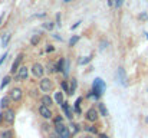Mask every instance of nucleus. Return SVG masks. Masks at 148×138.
<instances>
[{
  "label": "nucleus",
  "instance_id": "412c9836",
  "mask_svg": "<svg viewBox=\"0 0 148 138\" xmlns=\"http://www.w3.org/2000/svg\"><path fill=\"white\" fill-rule=\"evenodd\" d=\"M91 60H92V56H85V58H81L78 63H79V65H86V63H89Z\"/></svg>",
  "mask_w": 148,
  "mask_h": 138
},
{
  "label": "nucleus",
  "instance_id": "f3484780",
  "mask_svg": "<svg viewBox=\"0 0 148 138\" xmlns=\"http://www.w3.org/2000/svg\"><path fill=\"white\" fill-rule=\"evenodd\" d=\"M55 101H56V104H59V105H62L65 101H63V93L62 92H55Z\"/></svg>",
  "mask_w": 148,
  "mask_h": 138
},
{
  "label": "nucleus",
  "instance_id": "bb28decb",
  "mask_svg": "<svg viewBox=\"0 0 148 138\" xmlns=\"http://www.w3.org/2000/svg\"><path fill=\"white\" fill-rule=\"evenodd\" d=\"M85 130H86L88 133H92V134H97V133H98V131H97V128H95V127H92V125H86V127H85Z\"/></svg>",
  "mask_w": 148,
  "mask_h": 138
},
{
  "label": "nucleus",
  "instance_id": "a878e982",
  "mask_svg": "<svg viewBox=\"0 0 148 138\" xmlns=\"http://www.w3.org/2000/svg\"><path fill=\"white\" fill-rule=\"evenodd\" d=\"M53 122H55V125H59V124H63V117H62V115H58V117H55V119H53Z\"/></svg>",
  "mask_w": 148,
  "mask_h": 138
},
{
  "label": "nucleus",
  "instance_id": "f8f14e48",
  "mask_svg": "<svg viewBox=\"0 0 148 138\" xmlns=\"http://www.w3.org/2000/svg\"><path fill=\"white\" fill-rule=\"evenodd\" d=\"M62 109H63V112H65V115H66L68 118H71V119H72V115H73V111L71 109V106L68 105V102H63V104H62Z\"/></svg>",
  "mask_w": 148,
  "mask_h": 138
},
{
  "label": "nucleus",
  "instance_id": "39448f33",
  "mask_svg": "<svg viewBox=\"0 0 148 138\" xmlns=\"http://www.w3.org/2000/svg\"><path fill=\"white\" fill-rule=\"evenodd\" d=\"M23 58H25V55H23V53H19V55L16 56V59H14V62H13V65H12V69H10V72H12V73H14V72H17V71L20 69V65H22Z\"/></svg>",
  "mask_w": 148,
  "mask_h": 138
},
{
  "label": "nucleus",
  "instance_id": "6e6552de",
  "mask_svg": "<svg viewBox=\"0 0 148 138\" xmlns=\"http://www.w3.org/2000/svg\"><path fill=\"white\" fill-rule=\"evenodd\" d=\"M27 76H29V68L20 66V69L17 71V81H26Z\"/></svg>",
  "mask_w": 148,
  "mask_h": 138
},
{
  "label": "nucleus",
  "instance_id": "0eeeda50",
  "mask_svg": "<svg viewBox=\"0 0 148 138\" xmlns=\"http://www.w3.org/2000/svg\"><path fill=\"white\" fill-rule=\"evenodd\" d=\"M3 118H4V121L7 122V124H13L14 122V111L13 109H4V112H3Z\"/></svg>",
  "mask_w": 148,
  "mask_h": 138
},
{
  "label": "nucleus",
  "instance_id": "ea45409f",
  "mask_svg": "<svg viewBox=\"0 0 148 138\" xmlns=\"http://www.w3.org/2000/svg\"><path fill=\"white\" fill-rule=\"evenodd\" d=\"M63 1H65V3H69V1H72V0H63Z\"/></svg>",
  "mask_w": 148,
  "mask_h": 138
},
{
  "label": "nucleus",
  "instance_id": "4be33fe9",
  "mask_svg": "<svg viewBox=\"0 0 148 138\" xmlns=\"http://www.w3.org/2000/svg\"><path fill=\"white\" fill-rule=\"evenodd\" d=\"M9 82H10V76L7 75V76H4V78H3V81H1V84H0V89L6 88V87L9 85Z\"/></svg>",
  "mask_w": 148,
  "mask_h": 138
},
{
  "label": "nucleus",
  "instance_id": "4c0bfd02",
  "mask_svg": "<svg viewBox=\"0 0 148 138\" xmlns=\"http://www.w3.org/2000/svg\"><path fill=\"white\" fill-rule=\"evenodd\" d=\"M98 138H108V137H106L105 134H99V135H98Z\"/></svg>",
  "mask_w": 148,
  "mask_h": 138
},
{
  "label": "nucleus",
  "instance_id": "20e7f679",
  "mask_svg": "<svg viewBox=\"0 0 148 138\" xmlns=\"http://www.w3.org/2000/svg\"><path fill=\"white\" fill-rule=\"evenodd\" d=\"M22 96H23V91L20 88H13V89H10V92H9V98L12 101H20Z\"/></svg>",
  "mask_w": 148,
  "mask_h": 138
},
{
  "label": "nucleus",
  "instance_id": "b1692460",
  "mask_svg": "<svg viewBox=\"0 0 148 138\" xmlns=\"http://www.w3.org/2000/svg\"><path fill=\"white\" fill-rule=\"evenodd\" d=\"M1 138H13V131H10V130H6V131H3L1 133Z\"/></svg>",
  "mask_w": 148,
  "mask_h": 138
},
{
  "label": "nucleus",
  "instance_id": "a211bd4d",
  "mask_svg": "<svg viewBox=\"0 0 148 138\" xmlns=\"http://www.w3.org/2000/svg\"><path fill=\"white\" fill-rule=\"evenodd\" d=\"M76 88H78V82H76V79H72V81H71V85H69V93H71V95L75 93Z\"/></svg>",
  "mask_w": 148,
  "mask_h": 138
},
{
  "label": "nucleus",
  "instance_id": "dca6fc26",
  "mask_svg": "<svg viewBox=\"0 0 148 138\" xmlns=\"http://www.w3.org/2000/svg\"><path fill=\"white\" fill-rule=\"evenodd\" d=\"M9 101H10L9 96L1 98V99H0V108H1V109H7V106H9Z\"/></svg>",
  "mask_w": 148,
  "mask_h": 138
},
{
  "label": "nucleus",
  "instance_id": "5701e85b",
  "mask_svg": "<svg viewBox=\"0 0 148 138\" xmlns=\"http://www.w3.org/2000/svg\"><path fill=\"white\" fill-rule=\"evenodd\" d=\"M78 42H79V36H78V35H73V36L69 39V46H75Z\"/></svg>",
  "mask_w": 148,
  "mask_h": 138
},
{
  "label": "nucleus",
  "instance_id": "7c9ffc66",
  "mask_svg": "<svg viewBox=\"0 0 148 138\" xmlns=\"http://www.w3.org/2000/svg\"><path fill=\"white\" fill-rule=\"evenodd\" d=\"M124 3V0H115V7H121Z\"/></svg>",
  "mask_w": 148,
  "mask_h": 138
},
{
  "label": "nucleus",
  "instance_id": "4468645a",
  "mask_svg": "<svg viewBox=\"0 0 148 138\" xmlns=\"http://www.w3.org/2000/svg\"><path fill=\"white\" fill-rule=\"evenodd\" d=\"M40 102H42V105L50 106V105L53 104V99H52V96H50V95H43V96H42V99H40Z\"/></svg>",
  "mask_w": 148,
  "mask_h": 138
},
{
  "label": "nucleus",
  "instance_id": "79ce46f5",
  "mask_svg": "<svg viewBox=\"0 0 148 138\" xmlns=\"http://www.w3.org/2000/svg\"><path fill=\"white\" fill-rule=\"evenodd\" d=\"M147 124H148V118H147Z\"/></svg>",
  "mask_w": 148,
  "mask_h": 138
},
{
  "label": "nucleus",
  "instance_id": "72a5a7b5",
  "mask_svg": "<svg viewBox=\"0 0 148 138\" xmlns=\"http://www.w3.org/2000/svg\"><path fill=\"white\" fill-rule=\"evenodd\" d=\"M53 50H55V47H53L52 45H48V46H46V52H53Z\"/></svg>",
  "mask_w": 148,
  "mask_h": 138
},
{
  "label": "nucleus",
  "instance_id": "1a4fd4ad",
  "mask_svg": "<svg viewBox=\"0 0 148 138\" xmlns=\"http://www.w3.org/2000/svg\"><path fill=\"white\" fill-rule=\"evenodd\" d=\"M116 79L121 82L122 87H127L128 85L127 84V75H125V71L122 68H118V71H116Z\"/></svg>",
  "mask_w": 148,
  "mask_h": 138
},
{
  "label": "nucleus",
  "instance_id": "cd10ccee",
  "mask_svg": "<svg viewBox=\"0 0 148 138\" xmlns=\"http://www.w3.org/2000/svg\"><path fill=\"white\" fill-rule=\"evenodd\" d=\"M53 26H55V23H53V22H48V23H45V25H43V27H45V29H48V30H52V29H53Z\"/></svg>",
  "mask_w": 148,
  "mask_h": 138
},
{
  "label": "nucleus",
  "instance_id": "e433bc0d",
  "mask_svg": "<svg viewBox=\"0 0 148 138\" xmlns=\"http://www.w3.org/2000/svg\"><path fill=\"white\" fill-rule=\"evenodd\" d=\"M81 23H82V22H76V23H75V25H73V26L71 27V29H72V30H73V29H76V27H78V26H79Z\"/></svg>",
  "mask_w": 148,
  "mask_h": 138
},
{
  "label": "nucleus",
  "instance_id": "2f4dec72",
  "mask_svg": "<svg viewBox=\"0 0 148 138\" xmlns=\"http://www.w3.org/2000/svg\"><path fill=\"white\" fill-rule=\"evenodd\" d=\"M140 19H143V20H147V19H148V14H147V13H141V14H140Z\"/></svg>",
  "mask_w": 148,
  "mask_h": 138
},
{
  "label": "nucleus",
  "instance_id": "a19ab883",
  "mask_svg": "<svg viewBox=\"0 0 148 138\" xmlns=\"http://www.w3.org/2000/svg\"><path fill=\"white\" fill-rule=\"evenodd\" d=\"M84 138H92V137L91 135H86V137H84Z\"/></svg>",
  "mask_w": 148,
  "mask_h": 138
},
{
  "label": "nucleus",
  "instance_id": "9d476101",
  "mask_svg": "<svg viewBox=\"0 0 148 138\" xmlns=\"http://www.w3.org/2000/svg\"><path fill=\"white\" fill-rule=\"evenodd\" d=\"M39 87H40V89L43 92H49L50 89H52V82H50L49 78H42Z\"/></svg>",
  "mask_w": 148,
  "mask_h": 138
},
{
  "label": "nucleus",
  "instance_id": "f704fd0d",
  "mask_svg": "<svg viewBox=\"0 0 148 138\" xmlns=\"http://www.w3.org/2000/svg\"><path fill=\"white\" fill-rule=\"evenodd\" d=\"M6 58H7V53H4V55H3V56L0 58V65H1V63H3L4 60H6Z\"/></svg>",
  "mask_w": 148,
  "mask_h": 138
},
{
  "label": "nucleus",
  "instance_id": "2eb2a0df",
  "mask_svg": "<svg viewBox=\"0 0 148 138\" xmlns=\"http://www.w3.org/2000/svg\"><path fill=\"white\" fill-rule=\"evenodd\" d=\"M98 112L99 115H102V117H108V109H106V106L103 105V104H98Z\"/></svg>",
  "mask_w": 148,
  "mask_h": 138
},
{
  "label": "nucleus",
  "instance_id": "ddd939ff",
  "mask_svg": "<svg viewBox=\"0 0 148 138\" xmlns=\"http://www.w3.org/2000/svg\"><path fill=\"white\" fill-rule=\"evenodd\" d=\"M65 68H66V59L62 58V59L58 62V65H56V71H58V72H65Z\"/></svg>",
  "mask_w": 148,
  "mask_h": 138
},
{
  "label": "nucleus",
  "instance_id": "473e14b6",
  "mask_svg": "<svg viewBox=\"0 0 148 138\" xmlns=\"http://www.w3.org/2000/svg\"><path fill=\"white\" fill-rule=\"evenodd\" d=\"M56 25H58V26H60V14H59V13L56 14Z\"/></svg>",
  "mask_w": 148,
  "mask_h": 138
},
{
  "label": "nucleus",
  "instance_id": "423d86ee",
  "mask_svg": "<svg viewBox=\"0 0 148 138\" xmlns=\"http://www.w3.org/2000/svg\"><path fill=\"white\" fill-rule=\"evenodd\" d=\"M98 117H99V112L95 108H89V109L86 111V119H88L89 122H95V121L98 119Z\"/></svg>",
  "mask_w": 148,
  "mask_h": 138
},
{
  "label": "nucleus",
  "instance_id": "7ed1b4c3",
  "mask_svg": "<svg viewBox=\"0 0 148 138\" xmlns=\"http://www.w3.org/2000/svg\"><path fill=\"white\" fill-rule=\"evenodd\" d=\"M30 71H32L33 76H36V78H43L45 69H43V66H42L40 63H33V66H32Z\"/></svg>",
  "mask_w": 148,
  "mask_h": 138
},
{
  "label": "nucleus",
  "instance_id": "393cba45",
  "mask_svg": "<svg viewBox=\"0 0 148 138\" xmlns=\"http://www.w3.org/2000/svg\"><path fill=\"white\" fill-rule=\"evenodd\" d=\"M10 38H12V35H10V33L4 35V38L1 39V45H3V46H7V43H9V41H10Z\"/></svg>",
  "mask_w": 148,
  "mask_h": 138
},
{
  "label": "nucleus",
  "instance_id": "58836bf2",
  "mask_svg": "<svg viewBox=\"0 0 148 138\" xmlns=\"http://www.w3.org/2000/svg\"><path fill=\"white\" fill-rule=\"evenodd\" d=\"M3 17H4V13H3V14H0V25H1V20H3Z\"/></svg>",
  "mask_w": 148,
  "mask_h": 138
},
{
  "label": "nucleus",
  "instance_id": "c756f323",
  "mask_svg": "<svg viewBox=\"0 0 148 138\" xmlns=\"http://www.w3.org/2000/svg\"><path fill=\"white\" fill-rule=\"evenodd\" d=\"M49 138H60V135L55 131V133H50V134H49Z\"/></svg>",
  "mask_w": 148,
  "mask_h": 138
},
{
  "label": "nucleus",
  "instance_id": "c9c22d12",
  "mask_svg": "<svg viewBox=\"0 0 148 138\" xmlns=\"http://www.w3.org/2000/svg\"><path fill=\"white\" fill-rule=\"evenodd\" d=\"M105 45L108 46V42L105 43V41H102V42H101V50H102V49H105Z\"/></svg>",
  "mask_w": 148,
  "mask_h": 138
},
{
  "label": "nucleus",
  "instance_id": "aec40b11",
  "mask_svg": "<svg viewBox=\"0 0 148 138\" xmlns=\"http://www.w3.org/2000/svg\"><path fill=\"white\" fill-rule=\"evenodd\" d=\"M39 42H40V38H39L38 35H33V36L30 38V45L32 46H38Z\"/></svg>",
  "mask_w": 148,
  "mask_h": 138
},
{
  "label": "nucleus",
  "instance_id": "9b49d317",
  "mask_svg": "<svg viewBox=\"0 0 148 138\" xmlns=\"http://www.w3.org/2000/svg\"><path fill=\"white\" fill-rule=\"evenodd\" d=\"M39 114H40L45 119H50V118H52V111H50L49 106H46V105H40V106H39Z\"/></svg>",
  "mask_w": 148,
  "mask_h": 138
},
{
  "label": "nucleus",
  "instance_id": "f257e3e1",
  "mask_svg": "<svg viewBox=\"0 0 148 138\" xmlns=\"http://www.w3.org/2000/svg\"><path fill=\"white\" fill-rule=\"evenodd\" d=\"M105 88H106V85H105V82L101 79V78H97L95 81H94V87H92V92L95 93V96L99 98L103 91H105Z\"/></svg>",
  "mask_w": 148,
  "mask_h": 138
},
{
  "label": "nucleus",
  "instance_id": "6ab92c4d",
  "mask_svg": "<svg viewBox=\"0 0 148 138\" xmlns=\"http://www.w3.org/2000/svg\"><path fill=\"white\" fill-rule=\"evenodd\" d=\"M69 127H71V128H69V131H71V134H72V135H75V134H78V133H79V125H78V124L72 122Z\"/></svg>",
  "mask_w": 148,
  "mask_h": 138
},
{
  "label": "nucleus",
  "instance_id": "f03ea898",
  "mask_svg": "<svg viewBox=\"0 0 148 138\" xmlns=\"http://www.w3.org/2000/svg\"><path fill=\"white\" fill-rule=\"evenodd\" d=\"M56 127V133L60 135V138H72V134L69 131V128L65 125V124H59V125H55Z\"/></svg>",
  "mask_w": 148,
  "mask_h": 138
},
{
  "label": "nucleus",
  "instance_id": "37998d69",
  "mask_svg": "<svg viewBox=\"0 0 148 138\" xmlns=\"http://www.w3.org/2000/svg\"><path fill=\"white\" fill-rule=\"evenodd\" d=\"M0 119H1V115H0Z\"/></svg>",
  "mask_w": 148,
  "mask_h": 138
},
{
  "label": "nucleus",
  "instance_id": "c85d7f7f",
  "mask_svg": "<svg viewBox=\"0 0 148 138\" xmlns=\"http://www.w3.org/2000/svg\"><path fill=\"white\" fill-rule=\"evenodd\" d=\"M60 87H62V89H63V91L69 93V87H68V84H66V82H62V84H60Z\"/></svg>",
  "mask_w": 148,
  "mask_h": 138
}]
</instances>
